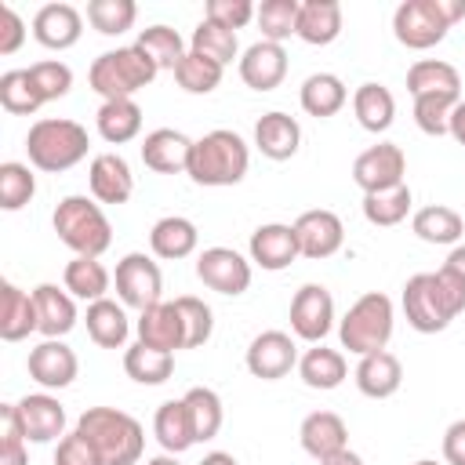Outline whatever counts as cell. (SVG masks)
<instances>
[{
    "label": "cell",
    "mask_w": 465,
    "mask_h": 465,
    "mask_svg": "<svg viewBox=\"0 0 465 465\" xmlns=\"http://www.w3.org/2000/svg\"><path fill=\"white\" fill-rule=\"evenodd\" d=\"M440 7H443V15H447L450 25H458L465 18V0H440Z\"/></svg>",
    "instance_id": "59"
},
{
    "label": "cell",
    "mask_w": 465,
    "mask_h": 465,
    "mask_svg": "<svg viewBox=\"0 0 465 465\" xmlns=\"http://www.w3.org/2000/svg\"><path fill=\"white\" fill-rule=\"evenodd\" d=\"M178 305V316H182V327H185V349H200L203 341H211L214 334V312L203 298H193V294H182L174 298Z\"/></svg>",
    "instance_id": "49"
},
{
    "label": "cell",
    "mask_w": 465,
    "mask_h": 465,
    "mask_svg": "<svg viewBox=\"0 0 465 465\" xmlns=\"http://www.w3.org/2000/svg\"><path fill=\"white\" fill-rule=\"evenodd\" d=\"M403 174H407V153L396 142H378L352 160V182L363 189V196L403 185Z\"/></svg>",
    "instance_id": "11"
},
{
    "label": "cell",
    "mask_w": 465,
    "mask_h": 465,
    "mask_svg": "<svg viewBox=\"0 0 465 465\" xmlns=\"http://www.w3.org/2000/svg\"><path fill=\"white\" fill-rule=\"evenodd\" d=\"M94 127L109 145H124L134 142L142 131V105L134 98H116V102H102L94 113Z\"/></svg>",
    "instance_id": "35"
},
{
    "label": "cell",
    "mask_w": 465,
    "mask_h": 465,
    "mask_svg": "<svg viewBox=\"0 0 465 465\" xmlns=\"http://www.w3.org/2000/svg\"><path fill=\"white\" fill-rule=\"evenodd\" d=\"M298 440H302V450L309 458L323 461V458L349 447V429L334 411H312V414H305V421L298 429Z\"/></svg>",
    "instance_id": "24"
},
{
    "label": "cell",
    "mask_w": 465,
    "mask_h": 465,
    "mask_svg": "<svg viewBox=\"0 0 465 465\" xmlns=\"http://www.w3.org/2000/svg\"><path fill=\"white\" fill-rule=\"evenodd\" d=\"M25 443L29 440L22 432V421H18L15 403H4L0 407V465H29Z\"/></svg>",
    "instance_id": "52"
},
{
    "label": "cell",
    "mask_w": 465,
    "mask_h": 465,
    "mask_svg": "<svg viewBox=\"0 0 465 465\" xmlns=\"http://www.w3.org/2000/svg\"><path fill=\"white\" fill-rule=\"evenodd\" d=\"M185 407H189V418H193V432H196V443H207L222 432V421H225V411H222V396L207 385H193L185 396Z\"/></svg>",
    "instance_id": "41"
},
{
    "label": "cell",
    "mask_w": 465,
    "mask_h": 465,
    "mask_svg": "<svg viewBox=\"0 0 465 465\" xmlns=\"http://www.w3.org/2000/svg\"><path fill=\"white\" fill-rule=\"evenodd\" d=\"M25 40V22L11 4H0V54H15Z\"/></svg>",
    "instance_id": "55"
},
{
    "label": "cell",
    "mask_w": 465,
    "mask_h": 465,
    "mask_svg": "<svg viewBox=\"0 0 465 465\" xmlns=\"http://www.w3.org/2000/svg\"><path fill=\"white\" fill-rule=\"evenodd\" d=\"M247 167H251V149L229 127H214V131H207L203 138L193 142L189 178L196 185H207V189L236 185V182H243Z\"/></svg>",
    "instance_id": "3"
},
{
    "label": "cell",
    "mask_w": 465,
    "mask_h": 465,
    "mask_svg": "<svg viewBox=\"0 0 465 465\" xmlns=\"http://www.w3.org/2000/svg\"><path fill=\"white\" fill-rule=\"evenodd\" d=\"M124 371L138 385H163L174 374V356L171 352H160V349H149V345L138 341V345L124 349Z\"/></svg>",
    "instance_id": "40"
},
{
    "label": "cell",
    "mask_w": 465,
    "mask_h": 465,
    "mask_svg": "<svg viewBox=\"0 0 465 465\" xmlns=\"http://www.w3.org/2000/svg\"><path fill=\"white\" fill-rule=\"evenodd\" d=\"M196 243H200V232H196V225H193L189 218H182V214H167V218H160V222L149 229V247H153V254L163 258V262L189 258V254L196 251Z\"/></svg>",
    "instance_id": "33"
},
{
    "label": "cell",
    "mask_w": 465,
    "mask_h": 465,
    "mask_svg": "<svg viewBox=\"0 0 465 465\" xmlns=\"http://www.w3.org/2000/svg\"><path fill=\"white\" fill-rule=\"evenodd\" d=\"M189 51H196V54H203V58H211V62H218V65L225 69V65H232V58L240 54V44H236V33H232V29H225V25L203 18V22L193 29V36H189Z\"/></svg>",
    "instance_id": "42"
},
{
    "label": "cell",
    "mask_w": 465,
    "mask_h": 465,
    "mask_svg": "<svg viewBox=\"0 0 465 465\" xmlns=\"http://www.w3.org/2000/svg\"><path fill=\"white\" fill-rule=\"evenodd\" d=\"M54 465H102V458H98V450L73 429L69 436L58 440V447H54Z\"/></svg>",
    "instance_id": "54"
},
{
    "label": "cell",
    "mask_w": 465,
    "mask_h": 465,
    "mask_svg": "<svg viewBox=\"0 0 465 465\" xmlns=\"http://www.w3.org/2000/svg\"><path fill=\"white\" fill-rule=\"evenodd\" d=\"M316 465H363V458L345 447V450H338V454H331V458H323V461H316Z\"/></svg>",
    "instance_id": "58"
},
{
    "label": "cell",
    "mask_w": 465,
    "mask_h": 465,
    "mask_svg": "<svg viewBox=\"0 0 465 465\" xmlns=\"http://www.w3.org/2000/svg\"><path fill=\"white\" fill-rule=\"evenodd\" d=\"M62 283H65V291H69L73 298H80V302L91 305V302H102V298H105V291H109V283H113V272H109L98 258L76 254V258L65 265Z\"/></svg>",
    "instance_id": "37"
},
{
    "label": "cell",
    "mask_w": 465,
    "mask_h": 465,
    "mask_svg": "<svg viewBox=\"0 0 465 465\" xmlns=\"http://www.w3.org/2000/svg\"><path fill=\"white\" fill-rule=\"evenodd\" d=\"M414 465H440V461H432V458H418Z\"/></svg>",
    "instance_id": "63"
},
{
    "label": "cell",
    "mask_w": 465,
    "mask_h": 465,
    "mask_svg": "<svg viewBox=\"0 0 465 465\" xmlns=\"http://www.w3.org/2000/svg\"><path fill=\"white\" fill-rule=\"evenodd\" d=\"M334 327V298L323 283H302L291 298V331L309 341L320 345Z\"/></svg>",
    "instance_id": "10"
},
{
    "label": "cell",
    "mask_w": 465,
    "mask_h": 465,
    "mask_svg": "<svg viewBox=\"0 0 465 465\" xmlns=\"http://www.w3.org/2000/svg\"><path fill=\"white\" fill-rule=\"evenodd\" d=\"M33 331H40L33 291L25 294V291L15 287L11 280H4V283H0V338H4V341H22V338H29Z\"/></svg>",
    "instance_id": "27"
},
{
    "label": "cell",
    "mask_w": 465,
    "mask_h": 465,
    "mask_svg": "<svg viewBox=\"0 0 465 465\" xmlns=\"http://www.w3.org/2000/svg\"><path fill=\"white\" fill-rule=\"evenodd\" d=\"M193 138H185L174 127H156L142 138V163L156 174H189Z\"/></svg>",
    "instance_id": "17"
},
{
    "label": "cell",
    "mask_w": 465,
    "mask_h": 465,
    "mask_svg": "<svg viewBox=\"0 0 465 465\" xmlns=\"http://www.w3.org/2000/svg\"><path fill=\"white\" fill-rule=\"evenodd\" d=\"M458 145H465V98L454 105V113H450V131H447Z\"/></svg>",
    "instance_id": "57"
},
{
    "label": "cell",
    "mask_w": 465,
    "mask_h": 465,
    "mask_svg": "<svg viewBox=\"0 0 465 465\" xmlns=\"http://www.w3.org/2000/svg\"><path fill=\"white\" fill-rule=\"evenodd\" d=\"M392 323H396V312H392V298L381 294V291H367L360 294L349 312L338 320V338H341V349H349L352 356H367V352H381L392 338Z\"/></svg>",
    "instance_id": "7"
},
{
    "label": "cell",
    "mask_w": 465,
    "mask_h": 465,
    "mask_svg": "<svg viewBox=\"0 0 465 465\" xmlns=\"http://www.w3.org/2000/svg\"><path fill=\"white\" fill-rule=\"evenodd\" d=\"M138 341L149 345V349H160V352H178L185 349V327H182V316H178V305L174 302H156L149 309L138 312Z\"/></svg>",
    "instance_id": "19"
},
{
    "label": "cell",
    "mask_w": 465,
    "mask_h": 465,
    "mask_svg": "<svg viewBox=\"0 0 465 465\" xmlns=\"http://www.w3.org/2000/svg\"><path fill=\"white\" fill-rule=\"evenodd\" d=\"M87 185L98 203H127L134 193L131 163L120 153H98L87 167Z\"/></svg>",
    "instance_id": "21"
},
{
    "label": "cell",
    "mask_w": 465,
    "mask_h": 465,
    "mask_svg": "<svg viewBox=\"0 0 465 465\" xmlns=\"http://www.w3.org/2000/svg\"><path fill=\"white\" fill-rule=\"evenodd\" d=\"M352 113H356V120H360L363 131L381 134V131H389L392 120H396V98H392V91H389L385 84L367 80V84H360V87L352 91Z\"/></svg>",
    "instance_id": "31"
},
{
    "label": "cell",
    "mask_w": 465,
    "mask_h": 465,
    "mask_svg": "<svg viewBox=\"0 0 465 465\" xmlns=\"http://www.w3.org/2000/svg\"><path fill=\"white\" fill-rule=\"evenodd\" d=\"M113 283H116V294H120V302H124L127 309H138V312H142V309L163 302V298H160V291H163L160 265H156L149 254H142V251H131V254H124V258L116 262Z\"/></svg>",
    "instance_id": "9"
},
{
    "label": "cell",
    "mask_w": 465,
    "mask_h": 465,
    "mask_svg": "<svg viewBox=\"0 0 465 465\" xmlns=\"http://www.w3.org/2000/svg\"><path fill=\"white\" fill-rule=\"evenodd\" d=\"M443 265H447L450 272H458V276L465 280V243H458V247H454V251L447 254V262H443Z\"/></svg>",
    "instance_id": "60"
},
{
    "label": "cell",
    "mask_w": 465,
    "mask_h": 465,
    "mask_svg": "<svg viewBox=\"0 0 465 465\" xmlns=\"http://www.w3.org/2000/svg\"><path fill=\"white\" fill-rule=\"evenodd\" d=\"M341 33V4L338 0H302L298 11V36L312 47L334 44Z\"/></svg>",
    "instance_id": "34"
},
{
    "label": "cell",
    "mask_w": 465,
    "mask_h": 465,
    "mask_svg": "<svg viewBox=\"0 0 465 465\" xmlns=\"http://www.w3.org/2000/svg\"><path fill=\"white\" fill-rule=\"evenodd\" d=\"M36 320L44 338H65L76 327V298L58 283H36L33 287Z\"/></svg>",
    "instance_id": "23"
},
{
    "label": "cell",
    "mask_w": 465,
    "mask_h": 465,
    "mask_svg": "<svg viewBox=\"0 0 465 465\" xmlns=\"http://www.w3.org/2000/svg\"><path fill=\"white\" fill-rule=\"evenodd\" d=\"M247 371L262 381H280L298 367V345L291 334L283 331H262L251 338L247 356H243Z\"/></svg>",
    "instance_id": "14"
},
{
    "label": "cell",
    "mask_w": 465,
    "mask_h": 465,
    "mask_svg": "<svg viewBox=\"0 0 465 465\" xmlns=\"http://www.w3.org/2000/svg\"><path fill=\"white\" fill-rule=\"evenodd\" d=\"M84 33V15L73 4H44L33 15V36L47 51H65L80 40Z\"/></svg>",
    "instance_id": "22"
},
{
    "label": "cell",
    "mask_w": 465,
    "mask_h": 465,
    "mask_svg": "<svg viewBox=\"0 0 465 465\" xmlns=\"http://www.w3.org/2000/svg\"><path fill=\"white\" fill-rule=\"evenodd\" d=\"M87 145H91L87 127L76 120H65V116H44L25 134L29 163L44 174H62V171L76 167L87 156Z\"/></svg>",
    "instance_id": "4"
},
{
    "label": "cell",
    "mask_w": 465,
    "mask_h": 465,
    "mask_svg": "<svg viewBox=\"0 0 465 465\" xmlns=\"http://www.w3.org/2000/svg\"><path fill=\"white\" fill-rule=\"evenodd\" d=\"M294 236H298L302 258L323 262V258H331V254L341 251V243H345V225H341V218H338L334 211L312 207V211H302V214L294 218Z\"/></svg>",
    "instance_id": "13"
},
{
    "label": "cell",
    "mask_w": 465,
    "mask_h": 465,
    "mask_svg": "<svg viewBox=\"0 0 465 465\" xmlns=\"http://www.w3.org/2000/svg\"><path fill=\"white\" fill-rule=\"evenodd\" d=\"M411 203H414V196H411L407 182L392 185V189H381V193H367L363 196V218L378 229H392L411 214Z\"/></svg>",
    "instance_id": "39"
},
{
    "label": "cell",
    "mask_w": 465,
    "mask_h": 465,
    "mask_svg": "<svg viewBox=\"0 0 465 465\" xmlns=\"http://www.w3.org/2000/svg\"><path fill=\"white\" fill-rule=\"evenodd\" d=\"M407 91L418 94H461V76L443 58H421L407 69Z\"/></svg>",
    "instance_id": "38"
},
{
    "label": "cell",
    "mask_w": 465,
    "mask_h": 465,
    "mask_svg": "<svg viewBox=\"0 0 465 465\" xmlns=\"http://www.w3.org/2000/svg\"><path fill=\"white\" fill-rule=\"evenodd\" d=\"M153 436L156 443L167 450V454H182L196 443V432H193V418H189V407L185 400H163L153 414Z\"/></svg>",
    "instance_id": "30"
},
{
    "label": "cell",
    "mask_w": 465,
    "mask_h": 465,
    "mask_svg": "<svg viewBox=\"0 0 465 465\" xmlns=\"http://www.w3.org/2000/svg\"><path fill=\"white\" fill-rule=\"evenodd\" d=\"M443 461L447 465H465V418L447 425V432H443Z\"/></svg>",
    "instance_id": "56"
},
{
    "label": "cell",
    "mask_w": 465,
    "mask_h": 465,
    "mask_svg": "<svg viewBox=\"0 0 465 465\" xmlns=\"http://www.w3.org/2000/svg\"><path fill=\"white\" fill-rule=\"evenodd\" d=\"M156 62L142 51V47H116L105 51L91 62L87 69V84L94 94H102V102H116V98H134L142 87H149L156 80Z\"/></svg>",
    "instance_id": "5"
},
{
    "label": "cell",
    "mask_w": 465,
    "mask_h": 465,
    "mask_svg": "<svg viewBox=\"0 0 465 465\" xmlns=\"http://www.w3.org/2000/svg\"><path fill=\"white\" fill-rule=\"evenodd\" d=\"M298 11H302V0H262V7L254 11L262 40L283 44L287 36H298Z\"/></svg>",
    "instance_id": "44"
},
{
    "label": "cell",
    "mask_w": 465,
    "mask_h": 465,
    "mask_svg": "<svg viewBox=\"0 0 465 465\" xmlns=\"http://www.w3.org/2000/svg\"><path fill=\"white\" fill-rule=\"evenodd\" d=\"M352 378H356V389H360L363 396H371V400H389V396L403 385V363H400L389 349L367 352V356H360Z\"/></svg>",
    "instance_id": "25"
},
{
    "label": "cell",
    "mask_w": 465,
    "mask_h": 465,
    "mask_svg": "<svg viewBox=\"0 0 465 465\" xmlns=\"http://www.w3.org/2000/svg\"><path fill=\"white\" fill-rule=\"evenodd\" d=\"M76 432L98 450L102 465H134L145 450V432L138 418L116 407H87L76 418Z\"/></svg>",
    "instance_id": "2"
},
{
    "label": "cell",
    "mask_w": 465,
    "mask_h": 465,
    "mask_svg": "<svg viewBox=\"0 0 465 465\" xmlns=\"http://www.w3.org/2000/svg\"><path fill=\"white\" fill-rule=\"evenodd\" d=\"M51 225L58 240L84 258H102L113 243V225L105 211L98 207V200H87V196H62L51 214Z\"/></svg>",
    "instance_id": "6"
},
{
    "label": "cell",
    "mask_w": 465,
    "mask_h": 465,
    "mask_svg": "<svg viewBox=\"0 0 465 465\" xmlns=\"http://www.w3.org/2000/svg\"><path fill=\"white\" fill-rule=\"evenodd\" d=\"M461 102V94H418L414 98V124L425 134H447L450 131V113Z\"/></svg>",
    "instance_id": "50"
},
{
    "label": "cell",
    "mask_w": 465,
    "mask_h": 465,
    "mask_svg": "<svg viewBox=\"0 0 465 465\" xmlns=\"http://www.w3.org/2000/svg\"><path fill=\"white\" fill-rule=\"evenodd\" d=\"M25 73H29V80H33V87L40 91L44 105H47V102H58V98H65V94H69V87H73V69H69L65 62H58V58H47V62H33Z\"/></svg>",
    "instance_id": "51"
},
{
    "label": "cell",
    "mask_w": 465,
    "mask_h": 465,
    "mask_svg": "<svg viewBox=\"0 0 465 465\" xmlns=\"http://www.w3.org/2000/svg\"><path fill=\"white\" fill-rule=\"evenodd\" d=\"M145 465H182V461H178V454H156V458H149Z\"/></svg>",
    "instance_id": "62"
},
{
    "label": "cell",
    "mask_w": 465,
    "mask_h": 465,
    "mask_svg": "<svg viewBox=\"0 0 465 465\" xmlns=\"http://www.w3.org/2000/svg\"><path fill=\"white\" fill-rule=\"evenodd\" d=\"M392 33L403 47L429 51L450 33V22H447L440 0H403L392 15Z\"/></svg>",
    "instance_id": "8"
},
{
    "label": "cell",
    "mask_w": 465,
    "mask_h": 465,
    "mask_svg": "<svg viewBox=\"0 0 465 465\" xmlns=\"http://www.w3.org/2000/svg\"><path fill=\"white\" fill-rule=\"evenodd\" d=\"M33 196H36V174L29 171V163H18V160L0 163V207L22 211Z\"/></svg>",
    "instance_id": "46"
},
{
    "label": "cell",
    "mask_w": 465,
    "mask_h": 465,
    "mask_svg": "<svg viewBox=\"0 0 465 465\" xmlns=\"http://www.w3.org/2000/svg\"><path fill=\"white\" fill-rule=\"evenodd\" d=\"M222 73H225V69H222L218 62H211V58L189 51V54L178 62L174 80H178V87L189 91V94H211V91L222 84Z\"/></svg>",
    "instance_id": "47"
},
{
    "label": "cell",
    "mask_w": 465,
    "mask_h": 465,
    "mask_svg": "<svg viewBox=\"0 0 465 465\" xmlns=\"http://www.w3.org/2000/svg\"><path fill=\"white\" fill-rule=\"evenodd\" d=\"M254 4L251 0H207V7H203V18L207 22H218V25H225V29H243L251 18H254Z\"/></svg>",
    "instance_id": "53"
},
{
    "label": "cell",
    "mask_w": 465,
    "mask_h": 465,
    "mask_svg": "<svg viewBox=\"0 0 465 465\" xmlns=\"http://www.w3.org/2000/svg\"><path fill=\"white\" fill-rule=\"evenodd\" d=\"M138 7L134 0H91L87 4V22L102 33V36H120L134 25Z\"/></svg>",
    "instance_id": "48"
},
{
    "label": "cell",
    "mask_w": 465,
    "mask_h": 465,
    "mask_svg": "<svg viewBox=\"0 0 465 465\" xmlns=\"http://www.w3.org/2000/svg\"><path fill=\"white\" fill-rule=\"evenodd\" d=\"M302 145V127L294 116L272 109L254 124V149L269 160H291Z\"/></svg>",
    "instance_id": "26"
},
{
    "label": "cell",
    "mask_w": 465,
    "mask_h": 465,
    "mask_svg": "<svg viewBox=\"0 0 465 465\" xmlns=\"http://www.w3.org/2000/svg\"><path fill=\"white\" fill-rule=\"evenodd\" d=\"M196 276L203 287L236 298L251 287V262L232 247H207L196 254Z\"/></svg>",
    "instance_id": "12"
},
{
    "label": "cell",
    "mask_w": 465,
    "mask_h": 465,
    "mask_svg": "<svg viewBox=\"0 0 465 465\" xmlns=\"http://www.w3.org/2000/svg\"><path fill=\"white\" fill-rule=\"evenodd\" d=\"M298 374H302V381L309 389L331 392V389H338L349 378V363H345V356L338 349H327L320 341V345H312V349H305L298 356Z\"/></svg>",
    "instance_id": "29"
},
{
    "label": "cell",
    "mask_w": 465,
    "mask_h": 465,
    "mask_svg": "<svg viewBox=\"0 0 465 465\" xmlns=\"http://www.w3.org/2000/svg\"><path fill=\"white\" fill-rule=\"evenodd\" d=\"M287 76V51L283 44L272 40H258L240 54V80L251 91H272L280 87Z\"/></svg>",
    "instance_id": "20"
},
{
    "label": "cell",
    "mask_w": 465,
    "mask_h": 465,
    "mask_svg": "<svg viewBox=\"0 0 465 465\" xmlns=\"http://www.w3.org/2000/svg\"><path fill=\"white\" fill-rule=\"evenodd\" d=\"M25 367H29V378L36 385H44V389H65V385H73V378L80 371V360H76V352L62 338H44L40 345L29 349Z\"/></svg>",
    "instance_id": "15"
},
{
    "label": "cell",
    "mask_w": 465,
    "mask_h": 465,
    "mask_svg": "<svg viewBox=\"0 0 465 465\" xmlns=\"http://www.w3.org/2000/svg\"><path fill=\"white\" fill-rule=\"evenodd\" d=\"M298 102H302V109L309 116L327 120L334 113H341V105L349 102V91H345L341 76H334V73H312V76H305V84L298 91Z\"/></svg>",
    "instance_id": "36"
},
{
    "label": "cell",
    "mask_w": 465,
    "mask_h": 465,
    "mask_svg": "<svg viewBox=\"0 0 465 465\" xmlns=\"http://www.w3.org/2000/svg\"><path fill=\"white\" fill-rule=\"evenodd\" d=\"M411 232L425 243H436V247H458V240L465 236V218L454 211V207H443V203H429L421 211H414L411 218Z\"/></svg>",
    "instance_id": "32"
},
{
    "label": "cell",
    "mask_w": 465,
    "mask_h": 465,
    "mask_svg": "<svg viewBox=\"0 0 465 465\" xmlns=\"http://www.w3.org/2000/svg\"><path fill=\"white\" fill-rule=\"evenodd\" d=\"M251 262L262 265L265 272H280L287 269L294 258H302L298 251V236H294V225H283V222H265L251 232Z\"/></svg>",
    "instance_id": "18"
},
{
    "label": "cell",
    "mask_w": 465,
    "mask_h": 465,
    "mask_svg": "<svg viewBox=\"0 0 465 465\" xmlns=\"http://www.w3.org/2000/svg\"><path fill=\"white\" fill-rule=\"evenodd\" d=\"M134 47H142V51L156 62V69H171V73H174L178 62L189 54L182 33L171 29V25H149V29H142L138 40H134Z\"/></svg>",
    "instance_id": "43"
},
{
    "label": "cell",
    "mask_w": 465,
    "mask_h": 465,
    "mask_svg": "<svg viewBox=\"0 0 465 465\" xmlns=\"http://www.w3.org/2000/svg\"><path fill=\"white\" fill-rule=\"evenodd\" d=\"M196 465H240L229 450H211V454H203V461H196Z\"/></svg>",
    "instance_id": "61"
},
{
    "label": "cell",
    "mask_w": 465,
    "mask_h": 465,
    "mask_svg": "<svg viewBox=\"0 0 465 465\" xmlns=\"http://www.w3.org/2000/svg\"><path fill=\"white\" fill-rule=\"evenodd\" d=\"M84 323H87V334H91V341L98 349H124L127 345L131 320H127V305L124 302H113V298L91 302Z\"/></svg>",
    "instance_id": "28"
},
{
    "label": "cell",
    "mask_w": 465,
    "mask_h": 465,
    "mask_svg": "<svg viewBox=\"0 0 465 465\" xmlns=\"http://www.w3.org/2000/svg\"><path fill=\"white\" fill-rule=\"evenodd\" d=\"M465 312V280L440 265L436 272H414L403 283V316L418 334H440Z\"/></svg>",
    "instance_id": "1"
},
{
    "label": "cell",
    "mask_w": 465,
    "mask_h": 465,
    "mask_svg": "<svg viewBox=\"0 0 465 465\" xmlns=\"http://www.w3.org/2000/svg\"><path fill=\"white\" fill-rule=\"evenodd\" d=\"M0 105H4L11 116H33V113L44 105V98H40V91L33 87V80H29L25 69H7V73L0 76Z\"/></svg>",
    "instance_id": "45"
},
{
    "label": "cell",
    "mask_w": 465,
    "mask_h": 465,
    "mask_svg": "<svg viewBox=\"0 0 465 465\" xmlns=\"http://www.w3.org/2000/svg\"><path fill=\"white\" fill-rule=\"evenodd\" d=\"M22 432L29 443H51L65 436V407L58 403V396L51 392H29L15 403Z\"/></svg>",
    "instance_id": "16"
}]
</instances>
